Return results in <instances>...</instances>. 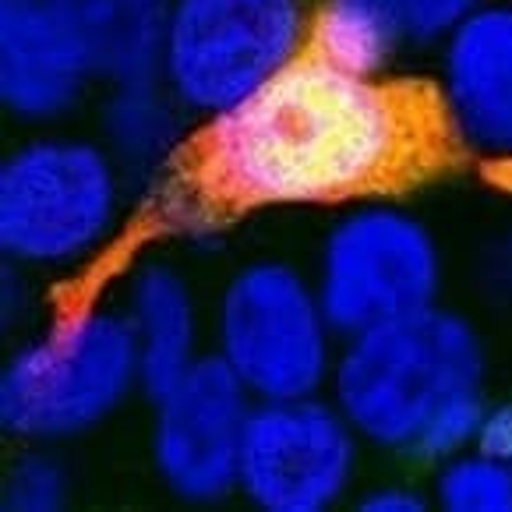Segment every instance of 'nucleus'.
I'll list each match as a JSON object with an SVG mask.
<instances>
[{"instance_id":"nucleus-1","label":"nucleus","mask_w":512,"mask_h":512,"mask_svg":"<svg viewBox=\"0 0 512 512\" xmlns=\"http://www.w3.org/2000/svg\"><path fill=\"white\" fill-rule=\"evenodd\" d=\"M460 149L438 82L354 75L304 50L184 138L163 212L177 230H216L283 205L385 202L452 170Z\"/></svg>"},{"instance_id":"nucleus-2","label":"nucleus","mask_w":512,"mask_h":512,"mask_svg":"<svg viewBox=\"0 0 512 512\" xmlns=\"http://www.w3.org/2000/svg\"><path fill=\"white\" fill-rule=\"evenodd\" d=\"M488 357L481 332L460 311L431 304L347 336L332 364V403L361 442L421 460L435 421L484 392Z\"/></svg>"},{"instance_id":"nucleus-3","label":"nucleus","mask_w":512,"mask_h":512,"mask_svg":"<svg viewBox=\"0 0 512 512\" xmlns=\"http://www.w3.org/2000/svg\"><path fill=\"white\" fill-rule=\"evenodd\" d=\"M142 392L138 343L124 308H78L25 339L0 375V424L53 445L89 435Z\"/></svg>"},{"instance_id":"nucleus-4","label":"nucleus","mask_w":512,"mask_h":512,"mask_svg":"<svg viewBox=\"0 0 512 512\" xmlns=\"http://www.w3.org/2000/svg\"><path fill=\"white\" fill-rule=\"evenodd\" d=\"M124 170L99 138L36 135L0 166V251L15 269H64L110 237Z\"/></svg>"},{"instance_id":"nucleus-5","label":"nucleus","mask_w":512,"mask_h":512,"mask_svg":"<svg viewBox=\"0 0 512 512\" xmlns=\"http://www.w3.org/2000/svg\"><path fill=\"white\" fill-rule=\"evenodd\" d=\"M336 329L301 269L276 258L248 262L216 304V357L255 403L318 396L336 364Z\"/></svg>"},{"instance_id":"nucleus-6","label":"nucleus","mask_w":512,"mask_h":512,"mask_svg":"<svg viewBox=\"0 0 512 512\" xmlns=\"http://www.w3.org/2000/svg\"><path fill=\"white\" fill-rule=\"evenodd\" d=\"M308 29L304 0H170L159 78L209 121L301 57Z\"/></svg>"},{"instance_id":"nucleus-7","label":"nucleus","mask_w":512,"mask_h":512,"mask_svg":"<svg viewBox=\"0 0 512 512\" xmlns=\"http://www.w3.org/2000/svg\"><path fill=\"white\" fill-rule=\"evenodd\" d=\"M315 290L336 336L347 339L438 304L442 251L414 212L389 198L361 202L325 234Z\"/></svg>"},{"instance_id":"nucleus-8","label":"nucleus","mask_w":512,"mask_h":512,"mask_svg":"<svg viewBox=\"0 0 512 512\" xmlns=\"http://www.w3.org/2000/svg\"><path fill=\"white\" fill-rule=\"evenodd\" d=\"M357 452L361 435L322 396L255 403L237 491L265 512H325L354 488Z\"/></svg>"},{"instance_id":"nucleus-9","label":"nucleus","mask_w":512,"mask_h":512,"mask_svg":"<svg viewBox=\"0 0 512 512\" xmlns=\"http://www.w3.org/2000/svg\"><path fill=\"white\" fill-rule=\"evenodd\" d=\"M152 403V467L181 502L212 505L237 491L255 400L216 354H202Z\"/></svg>"},{"instance_id":"nucleus-10","label":"nucleus","mask_w":512,"mask_h":512,"mask_svg":"<svg viewBox=\"0 0 512 512\" xmlns=\"http://www.w3.org/2000/svg\"><path fill=\"white\" fill-rule=\"evenodd\" d=\"M92 82L64 0H0V103L15 121H61Z\"/></svg>"},{"instance_id":"nucleus-11","label":"nucleus","mask_w":512,"mask_h":512,"mask_svg":"<svg viewBox=\"0 0 512 512\" xmlns=\"http://www.w3.org/2000/svg\"><path fill=\"white\" fill-rule=\"evenodd\" d=\"M442 43L438 89L460 145L512 163V0L484 4Z\"/></svg>"},{"instance_id":"nucleus-12","label":"nucleus","mask_w":512,"mask_h":512,"mask_svg":"<svg viewBox=\"0 0 512 512\" xmlns=\"http://www.w3.org/2000/svg\"><path fill=\"white\" fill-rule=\"evenodd\" d=\"M124 315L138 343L142 396L156 400L198 361V304L181 269L149 262L131 276Z\"/></svg>"},{"instance_id":"nucleus-13","label":"nucleus","mask_w":512,"mask_h":512,"mask_svg":"<svg viewBox=\"0 0 512 512\" xmlns=\"http://www.w3.org/2000/svg\"><path fill=\"white\" fill-rule=\"evenodd\" d=\"M92 78L103 85L159 78L170 0H64Z\"/></svg>"},{"instance_id":"nucleus-14","label":"nucleus","mask_w":512,"mask_h":512,"mask_svg":"<svg viewBox=\"0 0 512 512\" xmlns=\"http://www.w3.org/2000/svg\"><path fill=\"white\" fill-rule=\"evenodd\" d=\"M184 110L163 78L110 85L99 106V142L106 145L124 177L170 170L184 145Z\"/></svg>"},{"instance_id":"nucleus-15","label":"nucleus","mask_w":512,"mask_h":512,"mask_svg":"<svg viewBox=\"0 0 512 512\" xmlns=\"http://www.w3.org/2000/svg\"><path fill=\"white\" fill-rule=\"evenodd\" d=\"M410 39L403 0H325L311 18L304 50L354 75H385Z\"/></svg>"},{"instance_id":"nucleus-16","label":"nucleus","mask_w":512,"mask_h":512,"mask_svg":"<svg viewBox=\"0 0 512 512\" xmlns=\"http://www.w3.org/2000/svg\"><path fill=\"white\" fill-rule=\"evenodd\" d=\"M431 502L449 512H512V467L484 445L438 463Z\"/></svg>"},{"instance_id":"nucleus-17","label":"nucleus","mask_w":512,"mask_h":512,"mask_svg":"<svg viewBox=\"0 0 512 512\" xmlns=\"http://www.w3.org/2000/svg\"><path fill=\"white\" fill-rule=\"evenodd\" d=\"M71 498V474L46 449L22 452L4 474L0 505L8 512H57Z\"/></svg>"},{"instance_id":"nucleus-18","label":"nucleus","mask_w":512,"mask_h":512,"mask_svg":"<svg viewBox=\"0 0 512 512\" xmlns=\"http://www.w3.org/2000/svg\"><path fill=\"white\" fill-rule=\"evenodd\" d=\"M488 0H403L410 18V32L417 43L445 39L460 22H467L474 11H481Z\"/></svg>"},{"instance_id":"nucleus-19","label":"nucleus","mask_w":512,"mask_h":512,"mask_svg":"<svg viewBox=\"0 0 512 512\" xmlns=\"http://www.w3.org/2000/svg\"><path fill=\"white\" fill-rule=\"evenodd\" d=\"M431 498L410 484H378L361 498L364 512H421L428 509Z\"/></svg>"},{"instance_id":"nucleus-20","label":"nucleus","mask_w":512,"mask_h":512,"mask_svg":"<svg viewBox=\"0 0 512 512\" xmlns=\"http://www.w3.org/2000/svg\"><path fill=\"white\" fill-rule=\"evenodd\" d=\"M477 445H484L488 452L502 456V460L512 467V400L509 403H498V407H488L481 442H477Z\"/></svg>"},{"instance_id":"nucleus-21","label":"nucleus","mask_w":512,"mask_h":512,"mask_svg":"<svg viewBox=\"0 0 512 512\" xmlns=\"http://www.w3.org/2000/svg\"><path fill=\"white\" fill-rule=\"evenodd\" d=\"M491 283H495V287L512 301V237L495 251V262H491Z\"/></svg>"}]
</instances>
